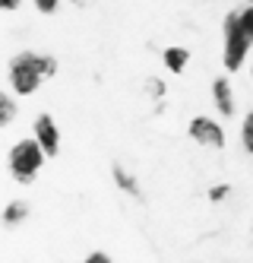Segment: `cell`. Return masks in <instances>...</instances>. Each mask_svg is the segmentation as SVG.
<instances>
[{"instance_id":"6da1fadb","label":"cell","mask_w":253,"mask_h":263,"mask_svg":"<svg viewBox=\"0 0 253 263\" xmlns=\"http://www.w3.org/2000/svg\"><path fill=\"white\" fill-rule=\"evenodd\" d=\"M57 61L51 54H38V51H19L16 58L7 64V83L13 89V96H35L42 89L45 80H54Z\"/></svg>"},{"instance_id":"7a4b0ae2","label":"cell","mask_w":253,"mask_h":263,"mask_svg":"<svg viewBox=\"0 0 253 263\" xmlns=\"http://www.w3.org/2000/svg\"><path fill=\"white\" fill-rule=\"evenodd\" d=\"M48 153L42 149V143H38L35 137L29 140H16L13 149H10V156H7V165H10V175L16 184H32L35 175L42 172V165H45Z\"/></svg>"},{"instance_id":"3957f363","label":"cell","mask_w":253,"mask_h":263,"mask_svg":"<svg viewBox=\"0 0 253 263\" xmlns=\"http://www.w3.org/2000/svg\"><path fill=\"white\" fill-rule=\"evenodd\" d=\"M250 45H253V39L241 26V13H228L225 16V48H222V64L228 73H238L247 64Z\"/></svg>"},{"instance_id":"277c9868","label":"cell","mask_w":253,"mask_h":263,"mask_svg":"<svg viewBox=\"0 0 253 263\" xmlns=\"http://www.w3.org/2000/svg\"><path fill=\"white\" fill-rule=\"evenodd\" d=\"M187 134H190V140H193V143L203 146V149H212V153L225 149V127H222L216 118H209V115H197V118H190Z\"/></svg>"},{"instance_id":"5b68a950","label":"cell","mask_w":253,"mask_h":263,"mask_svg":"<svg viewBox=\"0 0 253 263\" xmlns=\"http://www.w3.org/2000/svg\"><path fill=\"white\" fill-rule=\"evenodd\" d=\"M32 137H35L38 143H42V149L48 153V159H54L57 153H61V127H57V121L48 115V111H42V115H35Z\"/></svg>"},{"instance_id":"8992f818","label":"cell","mask_w":253,"mask_h":263,"mask_svg":"<svg viewBox=\"0 0 253 263\" xmlns=\"http://www.w3.org/2000/svg\"><path fill=\"white\" fill-rule=\"evenodd\" d=\"M212 102H216V111L222 118L235 115V89H231L228 77H219L216 83H212Z\"/></svg>"},{"instance_id":"52a82bcc","label":"cell","mask_w":253,"mask_h":263,"mask_svg":"<svg viewBox=\"0 0 253 263\" xmlns=\"http://www.w3.org/2000/svg\"><path fill=\"white\" fill-rule=\"evenodd\" d=\"M111 175H114V184H118L124 194H130V197H136V200L143 197V191H140V184H136V178L127 172L124 165H118V162H114V165H111Z\"/></svg>"},{"instance_id":"ba28073f","label":"cell","mask_w":253,"mask_h":263,"mask_svg":"<svg viewBox=\"0 0 253 263\" xmlns=\"http://www.w3.org/2000/svg\"><path fill=\"white\" fill-rule=\"evenodd\" d=\"M162 64H165L168 73H184L187 64H190V51H187V48H165Z\"/></svg>"},{"instance_id":"9c48e42d","label":"cell","mask_w":253,"mask_h":263,"mask_svg":"<svg viewBox=\"0 0 253 263\" xmlns=\"http://www.w3.org/2000/svg\"><path fill=\"white\" fill-rule=\"evenodd\" d=\"M29 219V203L26 200H10L4 206V225L7 229H16L19 222H26Z\"/></svg>"},{"instance_id":"30bf717a","label":"cell","mask_w":253,"mask_h":263,"mask_svg":"<svg viewBox=\"0 0 253 263\" xmlns=\"http://www.w3.org/2000/svg\"><path fill=\"white\" fill-rule=\"evenodd\" d=\"M13 118H16V99L4 92V96H0V127H10Z\"/></svg>"},{"instance_id":"8fae6325","label":"cell","mask_w":253,"mask_h":263,"mask_svg":"<svg viewBox=\"0 0 253 263\" xmlns=\"http://www.w3.org/2000/svg\"><path fill=\"white\" fill-rule=\"evenodd\" d=\"M241 143H244L247 153L253 156V111H247L244 121H241Z\"/></svg>"},{"instance_id":"7c38bea8","label":"cell","mask_w":253,"mask_h":263,"mask_svg":"<svg viewBox=\"0 0 253 263\" xmlns=\"http://www.w3.org/2000/svg\"><path fill=\"white\" fill-rule=\"evenodd\" d=\"M228 194H231V184H216V187H209V200H212V203H222Z\"/></svg>"},{"instance_id":"4fadbf2b","label":"cell","mask_w":253,"mask_h":263,"mask_svg":"<svg viewBox=\"0 0 253 263\" xmlns=\"http://www.w3.org/2000/svg\"><path fill=\"white\" fill-rule=\"evenodd\" d=\"M241 26H244V32L253 39V4H247V7L241 10Z\"/></svg>"},{"instance_id":"5bb4252c","label":"cell","mask_w":253,"mask_h":263,"mask_svg":"<svg viewBox=\"0 0 253 263\" xmlns=\"http://www.w3.org/2000/svg\"><path fill=\"white\" fill-rule=\"evenodd\" d=\"M57 7H61V0H35V10H38V13H45V16L57 13Z\"/></svg>"},{"instance_id":"9a60e30c","label":"cell","mask_w":253,"mask_h":263,"mask_svg":"<svg viewBox=\"0 0 253 263\" xmlns=\"http://www.w3.org/2000/svg\"><path fill=\"white\" fill-rule=\"evenodd\" d=\"M146 89L152 92L155 99H162V96H165V83H162V80H149V83H146Z\"/></svg>"},{"instance_id":"2e32d148","label":"cell","mask_w":253,"mask_h":263,"mask_svg":"<svg viewBox=\"0 0 253 263\" xmlns=\"http://www.w3.org/2000/svg\"><path fill=\"white\" fill-rule=\"evenodd\" d=\"M83 263H114V260H111V257H108L105 251H92V254H89V257H86Z\"/></svg>"},{"instance_id":"e0dca14e","label":"cell","mask_w":253,"mask_h":263,"mask_svg":"<svg viewBox=\"0 0 253 263\" xmlns=\"http://www.w3.org/2000/svg\"><path fill=\"white\" fill-rule=\"evenodd\" d=\"M19 4H23V0H0V10H4V13H13V10H19Z\"/></svg>"},{"instance_id":"ac0fdd59","label":"cell","mask_w":253,"mask_h":263,"mask_svg":"<svg viewBox=\"0 0 253 263\" xmlns=\"http://www.w3.org/2000/svg\"><path fill=\"white\" fill-rule=\"evenodd\" d=\"M73 4H83V0H73Z\"/></svg>"},{"instance_id":"d6986e66","label":"cell","mask_w":253,"mask_h":263,"mask_svg":"<svg viewBox=\"0 0 253 263\" xmlns=\"http://www.w3.org/2000/svg\"><path fill=\"white\" fill-rule=\"evenodd\" d=\"M250 77H253V70H250Z\"/></svg>"},{"instance_id":"ffe728a7","label":"cell","mask_w":253,"mask_h":263,"mask_svg":"<svg viewBox=\"0 0 253 263\" xmlns=\"http://www.w3.org/2000/svg\"><path fill=\"white\" fill-rule=\"evenodd\" d=\"M250 4H253V0H250Z\"/></svg>"}]
</instances>
